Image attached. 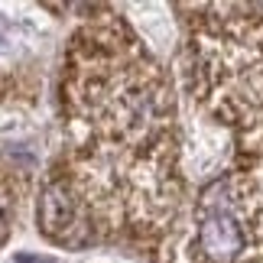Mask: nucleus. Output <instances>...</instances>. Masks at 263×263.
Here are the masks:
<instances>
[{"label":"nucleus","mask_w":263,"mask_h":263,"mask_svg":"<svg viewBox=\"0 0 263 263\" xmlns=\"http://www.w3.org/2000/svg\"><path fill=\"white\" fill-rule=\"evenodd\" d=\"M26 198V176L7 159H0V247L7 244L10 231L20 218V205Z\"/></svg>","instance_id":"f03ea898"},{"label":"nucleus","mask_w":263,"mask_h":263,"mask_svg":"<svg viewBox=\"0 0 263 263\" xmlns=\"http://www.w3.org/2000/svg\"><path fill=\"white\" fill-rule=\"evenodd\" d=\"M59 101L68 153L101 159L179 153L173 82L127 20L107 7L68 39Z\"/></svg>","instance_id":"f257e3e1"}]
</instances>
